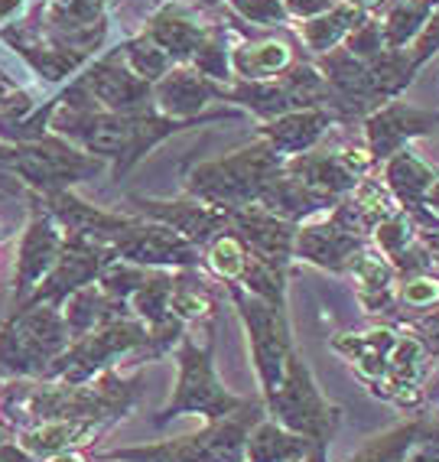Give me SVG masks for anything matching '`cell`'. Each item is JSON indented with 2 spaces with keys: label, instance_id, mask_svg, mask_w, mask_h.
<instances>
[{
  "label": "cell",
  "instance_id": "24",
  "mask_svg": "<svg viewBox=\"0 0 439 462\" xmlns=\"http://www.w3.org/2000/svg\"><path fill=\"white\" fill-rule=\"evenodd\" d=\"M232 66L244 79H267L290 66V50L283 42H261V46H244L232 56Z\"/></svg>",
  "mask_w": 439,
  "mask_h": 462
},
{
  "label": "cell",
  "instance_id": "6",
  "mask_svg": "<svg viewBox=\"0 0 439 462\" xmlns=\"http://www.w3.org/2000/svg\"><path fill=\"white\" fill-rule=\"evenodd\" d=\"M114 251L131 264H147V267H189L199 261L196 245H189L186 238H179L173 228L166 225H137L131 222L124 231H117Z\"/></svg>",
  "mask_w": 439,
  "mask_h": 462
},
{
  "label": "cell",
  "instance_id": "26",
  "mask_svg": "<svg viewBox=\"0 0 439 462\" xmlns=\"http://www.w3.org/2000/svg\"><path fill=\"white\" fill-rule=\"evenodd\" d=\"M248 248L241 245V238H234V235H222V238L212 245V254H208V264L215 267L218 277H224V281L238 283L241 273H244V267H248Z\"/></svg>",
  "mask_w": 439,
  "mask_h": 462
},
{
  "label": "cell",
  "instance_id": "27",
  "mask_svg": "<svg viewBox=\"0 0 439 462\" xmlns=\"http://www.w3.org/2000/svg\"><path fill=\"white\" fill-rule=\"evenodd\" d=\"M127 62H131V72L137 75V79H143V82L163 79L166 69H169V56L150 40L131 42V46H127Z\"/></svg>",
  "mask_w": 439,
  "mask_h": 462
},
{
  "label": "cell",
  "instance_id": "23",
  "mask_svg": "<svg viewBox=\"0 0 439 462\" xmlns=\"http://www.w3.org/2000/svg\"><path fill=\"white\" fill-rule=\"evenodd\" d=\"M355 20H358V10L348 7V4L329 7V14H319V17H313L303 26V36H306V42L313 50L325 52V50H332L342 36H348L355 30Z\"/></svg>",
  "mask_w": 439,
  "mask_h": 462
},
{
  "label": "cell",
  "instance_id": "33",
  "mask_svg": "<svg viewBox=\"0 0 439 462\" xmlns=\"http://www.w3.org/2000/svg\"><path fill=\"white\" fill-rule=\"evenodd\" d=\"M329 7H332L329 0H287V10L297 14V17H319Z\"/></svg>",
  "mask_w": 439,
  "mask_h": 462
},
{
  "label": "cell",
  "instance_id": "32",
  "mask_svg": "<svg viewBox=\"0 0 439 462\" xmlns=\"http://www.w3.org/2000/svg\"><path fill=\"white\" fill-rule=\"evenodd\" d=\"M416 336L423 338V346L433 358H439V306H433L426 319L416 322Z\"/></svg>",
  "mask_w": 439,
  "mask_h": 462
},
{
  "label": "cell",
  "instance_id": "5",
  "mask_svg": "<svg viewBox=\"0 0 439 462\" xmlns=\"http://www.w3.org/2000/svg\"><path fill=\"white\" fill-rule=\"evenodd\" d=\"M66 346V326L50 306H33L10 329L0 332V362L20 372H33Z\"/></svg>",
  "mask_w": 439,
  "mask_h": 462
},
{
  "label": "cell",
  "instance_id": "1",
  "mask_svg": "<svg viewBox=\"0 0 439 462\" xmlns=\"http://www.w3.org/2000/svg\"><path fill=\"white\" fill-rule=\"evenodd\" d=\"M267 413L274 417L280 427L293 430L299 437L313 439L319 449H329V439L339 427L342 411L335 404H329L316 384L309 365L290 352L287 358V368H283V378L277 384V391L267 397Z\"/></svg>",
  "mask_w": 439,
  "mask_h": 462
},
{
  "label": "cell",
  "instance_id": "14",
  "mask_svg": "<svg viewBox=\"0 0 439 462\" xmlns=\"http://www.w3.org/2000/svg\"><path fill=\"white\" fill-rule=\"evenodd\" d=\"M439 182L436 170L416 160L414 153L407 150H398L394 157H388V186L394 192L400 206L410 208L414 215H423V206H426V196Z\"/></svg>",
  "mask_w": 439,
  "mask_h": 462
},
{
  "label": "cell",
  "instance_id": "30",
  "mask_svg": "<svg viewBox=\"0 0 439 462\" xmlns=\"http://www.w3.org/2000/svg\"><path fill=\"white\" fill-rule=\"evenodd\" d=\"M234 7L251 17L254 23H274V20L283 17L280 0H234Z\"/></svg>",
  "mask_w": 439,
  "mask_h": 462
},
{
  "label": "cell",
  "instance_id": "10",
  "mask_svg": "<svg viewBox=\"0 0 439 462\" xmlns=\"http://www.w3.org/2000/svg\"><path fill=\"white\" fill-rule=\"evenodd\" d=\"M299 257H306L309 264L329 267V271H345L361 251V238L355 231H348L339 218L325 225H309L297 235Z\"/></svg>",
  "mask_w": 439,
  "mask_h": 462
},
{
  "label": "cell",
  "instance_id": "22",
  "mask_svg": "<svg viewBox=\"0 0 439 462\" xmlns=\"http://www.w3.org/2000/svg\"><path fill=\"white\" fill-rule=\"evenodd\" d=\"M95 420H75V417H62L56 423H46V427L26 433L23 446L33 449V453H56V449H66L69 443H85V439L95 433Z\"/></svg>",
  "mask_w": 439,
  "mask_h": 462
},
{
  "label": "cell",
  "instance_id": "18",
  "mask_svg": "<svg viewBox=\"0 0 439 462\" xmlns=\"http://www.w3.org/2000/svg\"><path fill=\"white\" fill-rule=\"evenodd\" d=\"M426 430H430V413L410 417L400 427L388 430L384 437H374L361 453L352 456L348 462H404V456L410 453V446L420 437H426Z\"/></svg>",
  "mask_w": 439,
  "mask_h": 462
},
{
  "label": "cell",
  "instance_id": "25",
  "mask_svg": "<svg viewBox=\"0 0 439 462\" xmlns=\"http://www.w3.org/2000/svg\"><path fill=\"white\" fill-rule=\"evenodd\" d=\"M153 42H157L166 56H169V52H173V56H189V52L199 50L202 33L179 17H160L157 23H153Z\"/></svg>",
  "mask_w": 439,
  "mask_h": 462
},
{
  "label": "cell",
  "instance_id": "19",
  "mask_svg": "<svg viewBox=\"0 0 439 462\" xmlns=\"http://www.w3.org/2000/svg\"><path fill=\"white\" fill-rule=\"evenodd\" d=\"M157 95H160L163 111H169V115H176V117H186V115H196V111L206 105L212 88H208L206 79H199L196 72L179 69V72L163 75Z\"/></svg>",
  "mask_w": 439,
  "mask_h": 462
},
{
  "label": "cell",
  "instance_id": "28",
  "mask_svg": "<svg viewBox=\"0 0 439 462\" xmlns=\"http://www.w3.org/2000/svg\"><path fill=\"white\" fill-rule=\"evenodd\" d=\"M400 303L410 306V310H426L430 313L433 306H439V277H433L430 271L407 277L404 287H400Z\"/></svg>",
  "mask_w": 439,
  "mask_h": 462
},
{
  "label": "cell",
  "instance_id": "31",
  "mask_svg": "<svg viewBox=\"0 0 439 462\" xmlns=\"http://www.w3.org/2000/svg\"><path fill=\"white\" fill-rule=\"evenodd\" d=\"M199 56H196V66H199L202 75H212V79H222V75H228V59H224V50H218V46H202V50H196Z\"/></svg>",
  "mask_w": 439,
  "mask_h": 462
},
{
  "label": "cell",
  "instance_id": "17",
  "mask_svg": "<svg viewBox=\"0 0 439 462\" xmlns=\"http://www.w3.org/2000/svg\"><path fill=\"white\" fill-rule=\"evenodd\" d=\"M325 115L323 111H287L267 127V137H270V147L283 150V153H297V150H306L316 143V137L323 134Z\"/></svg>",
  "mask_w": 439,
  "mask_h": 462
},
{
  "label": "cell",
  "instance_id": "2",
  "mask_svg": "<svg viewBox=\"0 0 439 462\" xmlns=\"http://www.w3.org/2000/svg\"><path fill=\"white\" fill-rule=\"evenodd\" d=\"M277 176V150L270 143H254L215 163H202L192 173V192L215 208H248L261 199L264 186Z\"/></svg>",
  "mask_w": 439,
  "mask_h": 462
},
{
  "label": "cell",
  "instance_id": "11",
  "mask_svg": "<svg viewBox=\"0 0 439 462\" xmlns=\"http://www.w3.org/2000/svg\"><path fill=\"white\" fill-rule=\"evenodd\" d=\"M430 362H433V356L426 352L423 338L416 336V332H404V336H398L394 348H390L384 378L378 381V388H374L371 394L384 397V401H394L400 391L423 388V384H426V372H430Z\"/></svg>",
  "mask_w": 439,
  "mask_h": 462
},
{
  "label": "cell",
  "instance_id": "4",
  "mask_svg": "<svg viewBox=\"0 0 439 462\" xmlns=\"http://www.w3.org/2000/svg\"><path fill=\"white\" fill-rule=\"evenodd\" d=\"M232 297L238 306L241 319H244V329H248L251 342V358H254V372L261 388H264V401L277 391L283 378V368H287V358L293 352V338L290 326H287V316L277 306L264 303L254 293H244L238 290V283H232Z\"/></svg>",
  "mask_w": 439,
  "mask_h": 462
},
{
  "label": "cell",
  "instance_id": "3",
  "mask_svg": "<svg viewBox=\"0 0 439 462\" xmlns=\"http://www.w3.org/2000/svg\"><path fill=\"white\" fill-rule=\"evenodd\" d=\"M179 381H176L173 397L166 401V407L160 411L157 423L163 427L166 420H173L179 413H202L208 420L228 417L238 407H244L248 401L234 397L232 391H224V384L215 374V338H208L206 346H196L189 336L179 338Z\"/></svg>",
  "mask_w": 439,
  "mask_h": 462
},
{
  "label": "cell",
  "instance_id": "7",
  "mask_svg": "<svg viewBox=\"0 0 439 462\" xmlns=\"http://www.w3.org/2000/svg\"><path fill=\"white\" fill-rule=\"evenodd\" d=\"M234 222L241 228V245L248 248L254 261L287 273L293 248H297V231L287 218L267 212V208H241Z\"/></svg>",
  "mask_w": 439,
  "mask_h": 462
},
{
  "label": "cell",
  "instance_id": "13",
  "mask_svg": "<svg viewBox=\"0 0 439 462\" xmlns=\"http://www.w3.org/2000/svg\"><path fill=\"white\" fill-rule=\"evenodd\" d=\"M293 459L325 462V453L313 439L280 427L277 420L254 423V430H251L248 437V456H244V462H293Z\"/></svg>",
  "mask_w": 439,
  "mask_h": 462
},
{
  "label": "cell",
  "instance_id": "12",
  "mask_svg": "<svg viewBox=\"0 0 439 462\" xmlns=\"http://www.w3.org/2000/svg\"><path fill=\"white\" fill-rule=\"evenodd\" d=\"M394 342H398V332L388 329V326H378V329H368V332L335 336L332 338V348L342 352L352 362V368L358 372V378L374 391L378 381L384 378V368H388V356L390 348H394Z\"/></svg>",
  "mask_w": 439,
  "mask_h": 462
},
{
  "label": "cell",
  "instance_id": "35",
  "mask_svg": "<svg viewBox=\"0 0 439 462\" xmlns=\"http://www.w3.org/2000/svg\"><path fill=\"white\" fill-rule=\"evenodd\" d=\"M293 462H306V459H293Z\"/></svg>",
  "mask_w": 439,
  "mask_h": 462
},
{
  "label": "cell",
  "instance_id": "20",
  "mask_svg": "<svg viewBox=\"0 0 439 462\" xmlns=\"http://www.w3.org/2000/svg\"><path fill=\"white\" fill-rule=\"evenodd\" d=\"M92 88H95V95L111 107H133V105H141L143 95H147V82H143V79H137L131 69H117V66H111V62L95 69Z\"/></svg>",
  "mask_w": 439,
  "mask_h": 462
},
{
  "label": "cell",
  "instance_id": "21",
  "mask_svg": "<svg viewBox=\"0 0 439 462\" xmlns=\"http://www.w3.org/2000/svg\"><path fill=\"white\" fill-rule=\"evenodd\" d=\"M436 0H404L388 14L384 23V42L390 50H400L407 42H414L420 36V30L426 26V17L433 14Z\"/></svg>",
  "mask_w": 439,
  "mask_h": 462
},
{
  "label": "cell",
  "instance_id": "29",
  "mask_svg": "<svg viewBox=\"0 0 439 462\" xmlns=\"http://www.w3.org/2000/svg\"><path fill=\"white\" fill-rule=\"evenodd\" d=\"M381 42H384L381 26L365 23L352 33V40H348V52H352L355 59H374V56H381Z\"/></svg>",
  "mask_w": 439,
  "mask_h": 462
},
{
  "label": "cell",
  "instance_id": "8",
  "mask_svg": "<svg viewBox=\"0 0 439 462\" xmlns=\"http://www.w3.org/2000/svg\"><path fill=\"white\" fill-rule=\"evenodd\" d=\"M439 125L436 111H420L410 105H388L368 121V147L374 157H394L410 137L433 131Z\"/></svg>",
  "mask_w": 439,
  "mask_h": 462
},
{
  "label": "cell",
  "instance_id": "9",
  "mask_svg": "<svg viewBox=\"0 0 439 462\" xmlns=\"http://www.w3.org/2000/svg\"><path fill=\"white\" fill-rule=\"evenodd\" d=\"M137 206L157 218L160 225L173 228L179 238H186L189 245H202L208 241L215 231L224 228L228 215L215 206H206V202H157V199H141Z\"/></svg>",
  "mask_w": 439,
  "mask_h": 462
},
{
  "label": "cell",
  "instance_id": "34",
  "mask_svg": "<svg viewBox=\"0 0 439 462\" xmlns=\"http://www.w3.org/2000/svg\"><path fill=\"white\" fill-rule=\"evenodd\" d=\"M52 462H85L78 453H59V456H52Z\"/></svg>",
  "mask_w": 439,
  "mask_h": 462
},
{
  "label": "cell",
  "instance_id": "15",
  "mask_svg": "<svg viewBox=\"0 0 439 462\" xmlns=\"http://www.w3.org/2000/svg\"><path fill=\"white\" fill-rule=\"evenodd\" d=\"M348 271L355 273L358 300H361L368 313H388L394 306V267L384 257L358 251V257L352 261Z\"/></svg>",
  "mask_w": 439,
  "mask_h": 462
},
{
  "label": "cell",
  "instance_id": "16",
  "mask_svg": "<svg viewBox=\"0 0 439 462\" xmlns=\"http://www.w3.org/2000/svg\"><path fill=\"white\" fill-rule=\"evenodd\" d=\"M59 261V235L52 231L50 222L36 218L30 225L23 238V248H20V264H17V290H30L36 281H42V273H50Z\"/></svg>",
  "mask_w": 439,
  "mask_h": 462
}]
</instances>
